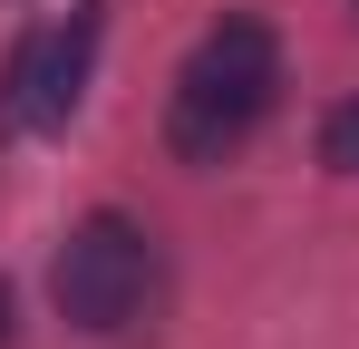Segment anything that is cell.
Segmentation results:
<instances>
[{"mask_svg":"<svg viewBox=\"0 0 359 349\" xmlns=\"http://www.w3.org/2000/svg\"><path fill=\"white\" fill-rule=\"evenodd\" d=\"M282 107V29L262 10H224L194 58L175 68V97H165V156L194 174L233 165L243 146L262 136V116Z\"/></svg>","mask_w":359,"mask_h":349,"instance_id":"cell-1","label":"cell"},{"mask_svg":"<svg viewBox=\"0 0 359 349\" xmlns=\"http://www.w3.org/2000/svg\"><path fill=\"white\" fill-rule=\"evenodd\" d=\"M49 301H59V320L78 340H126L165 301V242L136 224V214L97 204V214L68 224L59 262H49Z\"/></svg>","mask_w":359,"mask_h":349,"instance_id":"cell-2","label":"cell"},{"mask_svg":"<svg viewBox=\"0 0 359 349\" xmlns=\"http://www.w3.org/2000/svg\"><path fill=\"white\" fill-rule=\"evenodd\" d=\"M97 39H107V10H68L49 29H20L10 58H0V146L20 136H59L78 97H88V68H97Z\"/></svg>","mask_w":359,"mask_h":349,"instance_id":"cell-3","label":"cell"},{"mask_svg":"<svg viewBox=\"0 0 359 349\" xmlns=\"http://www.w3.org/2000/svg\"><path fill=\"white\" fill-rule=\"evenodd\" d=\"M320 165H330V174H359V97H340V107L320 116Z\"/></svg>","mask_w":359,"mask_h":349,"instance_id":"cell-4","label":"cell"},{"mask_svg":"<svg viewBox=\"0 0 359 349\" xmlns=\"http://www.w3.org/2000/svg\"><path fill=\"white\" fill-rule=\"evenodd\" d=\"M0 340H10V291H0Z\"/></svg>","mask_w":359,"mask_h":349,"instance_id":"cell-5","label":"cell"}]
</instances>
